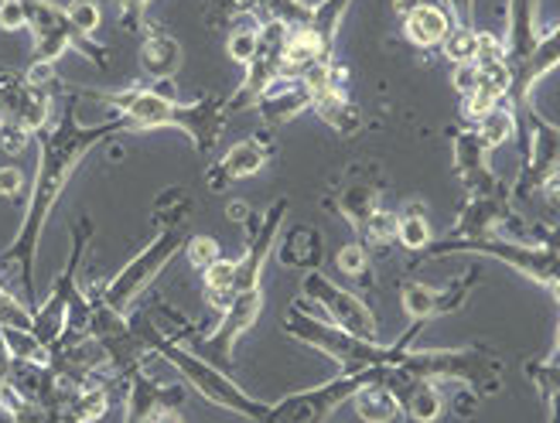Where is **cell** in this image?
I'll return each mask as SVG.
<instances>
[{"instance_id":"obj_47","label":"cell","mask_w":560,"mask_h":423,"mask_svg":"<svg viewBox=\"0 0 560 423\" xmlns=\"http://www.w3.org/2000/svg\"><path fill=\"white\" fill-rule=\"evenodd\" d=\"M540 195L547 199V205H550V209H557V212H560V175H553V178L540 188Z\"/></svg>"},{"instance_id":"obj_50","label":"cell","mask_w":560,"mask_h":423,"mask_svg":"<svg viewBox=\"0 0 560 423\" xmlns=\"http://www.w3.org/2000/svg\"><path fill=\"white\" fill-rule=\"evenodd\" d=\"M417 4H420V0H394V11L404 17V14H407V11H413Z\"/></svg>"},{"instance_id":"obj_8","label":"cell","mask_w":560,"mask_h":423,"mask_svg":"<svg viewBox=\"0 0 560 423\" xmlns=\"http://www.w3.org/2000/svg\"><path fill=\"white\" fill-rule=\"evenodd\" d=\"M288 35L291 27L280 24V21H264L260 24V48L257 55L249 59V66L243 69V82L236 86L233 96H226L230 103V113H240V109H249L257 106L270 86H277L280 79H284V48H288Z\"/></svg>"},{"instance_id":"obj_23","label":"cell","mask_w":560,"mask_h":423,"mask_svg":"<svg viewBox=\"0 0 560 423\" xmlns=\"http://www.w3.org/2000/svg\"><path fill=\"white\" fill-rule=\"evenodd\" d=\"M304 109H312V93H307L298 79H280L277 86H270L267 96L257 103V113L264 117L267 130L291 124Z\"/></svg>"},{"instance_id":"obj_30","label":"cell","mask_w":560,"mask_h":423,"mask_svg":"<svg viewBox=\"0 0 560 423\" xmlns=\"http://www.w3.org/2000/svg\"><path fill=\"white\" fill-rule=\"evenodd\" d=\"M400 215V222H397V239H400V246H407V249H413V252H420V249H428L431 243H434V233H431V222H428V215H424V205H407L404 212H397Z\"/></svg>"},{"instance_id":"obj_31","label":"cell","mask_w":560,"mask_h":423,"mask_svg":"<svg viewBox=\"0 0 560 423\" xmlns=\"http://www.w3.org/2000/svg\"><path fill=\"white\" fill-rule=\"evenodd\" d=\"M254 11L264 14V21H280L294 32V27L312 24L315 4H307V0H254Z\"/></svg>"},{"instance_id":"obj_1","label":"cell","mask_w":560,"mask_h":423,"mask_svg":"<svg viewBox=\"0 0 560 423\" xmlns=\"http://www.w3.org/2000/svg\"><path fill=\"white\" fill-rule=\"evenodd\" d=\"M117 133H124L120 117H109L100 124H82L79 120V103L72 96L62 99V106L55 109V117L48 120L45 130H38V164L32 191H27V212L18 225V236L11 246L0 252V273H11L24 297L35 301V267H38V243L48 230V219L59 205L62 191L69 178L75 175V167L86 161L96 148L109 144Z\"/></svg>"},{"instance_id":"obj_25","label":"cell","mask_w":560,"mask_h":423,"mask_svg":"<svg viewBox=\"0 0 560 423\" xmlns=\"http://www.w3.org/2000/svg\"><path fill=\"white\" fill-rule=\"evenodd\" d=\"M335 205H339L342 219L352 222V230L362 233L366 219L380 209V188L370 181H346L339 195H335Z\"/></svg>"},{"instance_id":"obj_14","label":"cell","mask_w":560,"mask_h":423,"mask_svg":"<svg viewBox=\"0 0 560 423\" xmlns=\"http://www.w3.org/2000/svg\"><path fill=\"white\" fill-rule=\"evenodd\" d=\"M233 117L230 113V103L226 96H215V93H206L191 103H175V117H172V127L182 130L191 148L199 151L202 157H212V151L219 148V137L226 130V120Z\"/></svg>"},{"instance_id":"obj_17","label":"cell","mask_w":560,"mask_h":423,"mask_svg":"<svg viewBox=\"0 0 560 423\" xmlns=\"http://www.w3.org/2000/svg\"><path fill=\"white\" fill-rule=\"evenodd\" d=\"M537 11H540V0H510V24H506V38H502V59H506L513 75L526 66L529 51L540 42Z\"/></svg>"},{"instance_id":"obj_10","label":"cell","mask_w":560,"mask_h":423,"mask_svg":"<svg viewBox=\"0 0 560 423\" xmlns=\"http://www.w3.org/2000/svg\"><path fill=\"white\" fill-rule=\"evenodd\" d=\"M373 373H359V376H335L322 386L291 392V397L270 403L264 423H325L335 410L346 400L355 397V389L366 383Z\"/></svg>"},{"instance_id":"obj_22","label":"cell","mask_w":560,"mask_h":423,"mask_svg":"<svg viewBox=\"0 0 560 423\" xmlns=\"http://www.w3.org/2000/svg\"><path fill=\"white\" fill-rule=\"evenodd\" d=\"M277 260L280 267L288 270H301V273H312L322 270L325 263V236L315 230V225H294V230L277 243Z\"/></svg>"},{"instance_id":"obj_28","label":"cell","mask_w":560,"mask_h":423,"mask_svg":"<svg viewBox=\"0 0 560 423\" xmlns=\"http://www.w3.org/2000/svg\"><path fill=\"white\" fill-rule=\"evenodd\" d=\"M202 287H206V301L222 315L226 304L236 297V260L219 257L209 270H202Z\"/></svg>"},{"instance_id":"obj_39","label":"cell","mask_w":560,"mask_h":423,"mask_svg":"<svg viewBox=\"0 0 560 423\" xmlns=\"http://www.w3.org/2000/svg\"><path fill=\"white\" fill-rule=\"evenodd\" d=\"M529 379H534L544 392V400H557L560 397V359H550V362H537L534 369H529Z\"/></svg>"},{"instance_id":"obj_36","label":"cell","mask_w":560,"mask_h":423,"mask_svg":"<svg viewBox=\"0 0 560 423\" xmlns=\"http://www.w3.org/2000/svg\"><path fill=\"white\" fill-rule=\"evenodd\" d=\"M397 222H400L397 212L376 209V212L366 219V225H362V233H359V236H366V243H373V246H386V243H394V239H397Z\"/></svg>"},{"instance_id":"obj_33","label":"cell","mask_w":560,"mask_h":423,"mask_svg":"<svg viewBox=\"0 0 560 423\" xmlns=\"http://www.w3.org/2000/svg\"><path fill=\"white\" fill-rule=\"evenodd\" d=\"M260 24H240V21H233V27H230L226 51H230V59L236 66H243V69L249 66V59H254L257 48H260Z\"/></svg>"},{"instance_id":"obj_40","label":"cell","mask_w":560,"mask_h":423,"mask_svg":"<svg viewBox=\"0 0 560 423\" xmlns=\"http://www.w3.org/2000/svg\"><path fill=\"white\" fill-rule=\"evenodd\" d=\"M24 27H27L24 0H8V4H0V32H24Z\"/></svg>"},{"instance_id":"obj_49","label":"cell","mask_w":560,"mask_h":423,"mask_svg":"<svg viewBox=\"0 0 560 423\" xmlns=\"http://www.w3.org/2000/svg\"><path fill=\"white\" fill-rule=\"evenodd\" d=\"M249 215H254V212H249V205H246V202H233V205H230V219H233V222H240V225H243Z\"/></svg>"},{"instance_id":"obj_16","label":"cell","mask_w":560,"mask_h":423,"mask_svg":"<svg viewBox=\"0 0 560 423\" xmlns=\"http://www.w3.org/2000/svg\"><path fill=\"white\" fill-rule=\"evenodd\" d=\"M455 172L458 178L465 181L471 199H479V195H495L502 191L492 164H489V148L486 140L475 133V130H462L455 133Z\"/></svg>"},{"instance_id":"obj_46","label":"cell","mask_w":560,"mask_h":423,"mask_svg":"<svg viewBox=\"0 0 560 423\" xmlns=\"http://www.w3.org/2000/svg\"><path fill=\"white\" fill-rule=\"evenodd\" d=\"M11 369H14V355L4 342V331H0V397H4V389L11 383Z\"/></svg>"},{"instance_id":"obj_29","label":"cell","mask_w":560,"mask_h":423,"mask_svg":"<svg viewBox=\"0 0 560 423\" xmlns=\"http://www.w3.org/2000/svg\"><path fill=\"white\" fill-rule=\"evenodd\" d=\"M404 312L410 321H431L438 315H447L444 287H428V284H404Z\"/></svg>"},{"instance_id":"obj_45","label":"cell","mask_w":560,"mask_h":423,"mask_svg":"<svg viewBox=\"0 0 560 423\" xmlns=\"http://www.w3.org/2000/svg\"><path fill=\"white\" fill-rule=\"evenodd\" d=\"M444 8L447 11H452V17H455V24L458 27H475L471 21V14H475V4H471V0H444Z\"/></svg>"},{"instance_id":"obj_42","label":"cell","mask_w":560,"mask_h":423,"mask_svg":"<svg viewBox=\"0 0 560 423\" xmlns=\"http://www.w3.org/2000/svg\"><path fill=\"white\" fill-rule=\"evenodd\" d=\"M114 4L120 8L124 14V27L127 32H144V8L151 4V0H114Z\"/></svg>"},{"instance_id":"obj_18","label":"cell","mask_w":560,"mask_h":423,"mask_svg":"<svg viewBox=\"0 0 560 423\" xmlns=\"http://www.w3.org/2000/svg\"><path fill=\"white\" fill-rule=\"evenodd\" d=\"M185 400V392L178 386H164L161 379H154L151 373H133L127 379V413L124 423H151V416L161 407H178Z\"/></svg>"},{"instance_id":"obj_34","label":"cell","mask_w":560,"mask_h":423,"mask_svg":"<svg viewBox=\"0 0 560 423\" xmlns=\"http://www.w3.org/2000/svg\"><path fill=\"white\" fill-rule=\"evenodd\" d=\"M441 51H444V59L447 62H455V66H462V62H475L479 59V32L475 27H452V35L444 38V45H441Z\"/></svg>"},{"instance_id":"obj_11","label":"cell","mask_w":560,"mask_h":423,"mask_svg":"<svg viewBox=\"0 0 560 423\" xmlns=\"http://www.w3.org/2000/svg\"><path fill=\"white\" fill-rule=\"evenodd\" d=\"M526 120V164L516 178V199H534L540 195V188L560 175V127L544 120L534 106L516 109Z\"/></svg>"},{"instance_id":"obj_13","label":"cell","mask_w":560,"mask_h":423,"mask_svg":"<svg viewBox=\"0 0 560 423\" xmlns=\"http://www.w3.org/2000/svg\"><path fill=\"white\" fill-rule=\"evenodd\" d=\"M260 312H264V284L254 287V291L236 294V297L226 304V312L219 315V325H215L209 334L195 338V345L202 349L199 355H206L209 362L215 359V362H226V365H230L233 355H236L240 338H243L246 331H254Z\"/></svg>"},{"instance_id":"obj_9","label":"cell","mask_w":560,"mask_h":423,"mask_svg":"<svg viewBox=\"0 0 560 423\" xmlns=\"http://www.w3.org/2000/svg\"><path fill=\"white\" fill-rule=\"evenodd\" d=\"M301 294L304 301H312L322 307V315L331 321V325H339L359 338H366V342H380V325H376V315L370 312V304L362 301L359 294L346 291L335 284L331 277H325L322 270H312V273H304L301 280Z\"/></svg>"},{"instance_id":"obj_53","label":"cell","mask_w":560,"mask_h":423,"mask_svg":"<svg viewBox=\"0 0 560 423\" xmlns=\"http://www.w3.org/2000/svg\"><path fill=\"white\" fill-rule=\"evenodd\" d=\"M0 4H8V0H0Z\"/></svg>"},{"instance_id":"obj_52","label":"cell","mask_w":560,"mask_h":423,"mask_svg":"<svg viewBox=\"0 0 560 423\" xmlns=\"http://www.w3.org/2000/svg\"><path fill=\"white\" fill-rule=\"evenodd\" d=\"M553 359H560V328H557V349H553Z\"/></svg>"},{"instance_id":"obj_35","label":"cell","mask_w":560,"mask_h":423,"mask_svg":"<svg viewBox=\"0 0 560 423\" xmlns=\"http://www.w3.org/2000/svg\"><path fill=\"white\" fill-rule=\"evenodd\" d=\"M335 267H339L346 277L359 280V284H370L373 280V267H370V252L362 243H346L339 252H335Z\"/></svg>"},{"instance_id":"obj_6","label":"cell","mask_w":560,"mask_h":423,"mask_svg":"<svg viewBox=\"0 0 560 423\" xmlns=\"http://www.w3.org/2000/svg\"><path fill=\"white\" fill-rule=\"evenodd\" d=\"M154 225H158V236L140 249L137 257H130L106 287H100L103 301L114 307V312L130 315V307L151 291V284L164 273V267L172 263L188 243V222H154Z\"/></svg>"},{"instance_id":"obj_3","label":"cell","mask_w":560,"mask_h":423,"mask_svg":"<svg viewBox=\"0 0 560 423\" xmlns=\"http://www.w3.org/2000/svg\"><path fill=\"white\" fill-rule=\"evenodd\" d=\"M417 325H424V321H413V331ZM284 331L291 338H298L301 345L307 349H318L325 352L328 359L339 362V369L342 376H359V373H373L380 369V365H394L400 359V352L410 345V334H404L397 345H380V342H366V338H359L339 325H331L325 315L318 312H307V304L304 297L291 307L288 318H284Z\"/></svg>"},{"instance_id":"obj_32","label":"cell","mask_w":560,"mask_h":423,"mask_svg":"<svg viewBox=\"0 0 560 423\" xmlns=\"http://www.w3.org/2000/svg\"><path fill=\"white\" fill-rule=\"evenodd\" d=\"M355 0H318L315 4V14H312V32L325 42V45H335V35H339V24L342 17L352 11Z\"/></svg>"},{"instance_id":"obj_38","label":"cell","mask_w":560,"mask_h":423,"mask_svg":"<svg viewBox=\"0 0 560 423\" xmlns=\"http://www.w3.org/2000/svg\"><path fill=\"white\" fill-rule=\"evenodd\" d=\"M185 257H188V263L195 267V270H209L219 257H222V249H219V243L212 239V236H188V243H185Z\"/></svg>"},{"instance_id":"obj_20","label":"cell","mask_w":560,"mask_h":423,"mask_svg":"<svg viewBox=\"0 0 560 423\" xmlns=\"http://www.w3.org/2000/svg\"><path fill=\"white\" fill-rule=\"evenodd\" d=\"M182 59H185V51L178 38H172L154 24H144V42H140V55H137L140 72L154 82H172L182 69Z\"/></svg>"},{"instance_id":"obj_7","label":"cell","mask_w":560,"mask_h":423,"mask_svg":"<svg viewBox=\"0 0 560 423\" xmlns=\"http://www.w3.org/2000/svg\"><path fill=\"white\" fill-rule=\"evenodd\" d=\"M24 11H27V32H32V62L55 66L72 48L82 59H90L96 69L109 66L106 48L79 32L66 14V4H55V0H24Z\"/></svg>"},{"instance_id":"obj_44","label":"cell","mask_w":560,"mask_h":423,"mask_svg":"<svg viewBox=\"0 0 560 423\" xmlns=\"http://www.w3.org/2000/svg\"><path fill=\"white\" fill-rule=\"evenodd\" d=\"M475 86H479V62H462V66H455V90H458V96L475 93Z\"/></svg>"},{"instance_id":"obj_51","label":"cell","mask_w":560,"mask_h":423,"mask_svg":"<svg viewBox=\"0 0 560 423\" xmlns=\"http://www.w3.org/2000/svg\"><path fill=\"white\" fill-rule=\"evenodd\" d=\"M0 423H18V416H14L4 403H0Z\"/></svg>"},{"instance_id":"obj_41","label":"cell","mask_w":560,"mask_h":423,"mask_svg":"<svg viewBox=\"0 0 560 423\" xmlns=\"http://www.w3.org/2000/svg\"><path fill=\"white\" fill-rule=\"evenodd\" d=\"M32 137L35 133H27L18 124H0V148H4L8 154H21L27 144H32Z\"/></svg>"},{"instance_id":"obj_24","label":"cell","mask_w":560,"mask_h":423,"mask_svg":"<svg viewBox=\"0 0 560 423\" xmlns=\"http://www.w3.org/2000/svg\"><path fill=\"white\" fill-rule=\"evenodd\" d=\"M352 407H355V416L362 423H394L397 413L404 410L400 400H397V392L389 386H383L380 379H373V376L355 389Z\"/></svg>"},{"instance_id":"obj_4","label":"cell","mask_w":560,"mask_h":423,"mask_svg":"<svg viewBox=\"0 0 560 423\" xmlns=\"http://www.w3.org/2000/svg\"><path fill=\"white\" fill-rule=\"evenodd\" d=\"M431 257H444V252H479L489 260H502L516 273L537 280L544 287H560V230L550 233L547 239H513V236H447L441 243H431Z\"/></svg>"},{"instance_id":"obj_43","label":"cell","mask_w":560,"mask_h":423,"mask_svg":"<svg viewBox=\"0 0 560 423\" xmlns=\"http://www.w3.org/2000/svg\"><path fill=\"white\" fill-rule=\"evenodd\" d=\"M21 195H24V175H21V167L4 164V167H0V199L14 202V199H21Z\"/></svg>"},{"instance_id":"obj_5","label":"cell","mask_w":560,"mask_h":423,"mask_svg":"<svg viewBox=\"0 0 560 423\" xmlns=\"http://www.w3.org/2000/svg\"><path fill=\"white\" fill-rule=\"evenodd\" d=\"M404 373L428 383H465L471 392L502 389V359L486 345L468 349H404L394 362Z\"/></svg>"},{"instance_id":"obj_2","label":"cell","mask_w":560,"mask_h":423,"mask_svg":"<svg viewBox=\"0 0 560 423\" xmlns=\"http://www.w3.org/2000/svg\"><path fill=\"white\" fill-rule=\"evenodd\" d=\"M133 325H137L140 334H144V342L151 345V352L161 355L167 365H175L178 376H185V383H188L195 392H199V397H202L206 403H212V407H219V410H226V413H233V416H240V420H246V423H264L270 403L249 397V392H246L243 386H236L226 373L219 369L215 362H209V359L199 355V352H188L182 342H175V338H167L151 318H133Z\"/></svg>"},{"instance_id":"obj_37","label":"cell","mask_w":560,"mask_h":423,"mask_svg":"<svg viewBox=\"0 0 560 423\" xmlns=\"http://www.w3.org/2000/svg\"><path fill=\"white\" fill-rule=\"evenodd\" d=\"M66 14H69V21L79 27L82 35H96L100 32V24H103V14H100V4L96 0H69L66 4Z\"/></svg>"},{"instance_id":"obj_27","label":"cell","mask_w":560,"mask_h":423,"mask_svg":"<svg viewBox=\"0 0 560 423\" xmlns=\"http://www.w3.org/2000/svg\"><path fill=\"white\" fill-rule=\"evenodd\" d=\"M516 120H520V113L510 99H502L495 103L482 120H475V133H479L486 140V148H502V144H510L513 133H516Z\"/></svg>"},{"instance_id":"obj_26","label":"cell","mask_w":560,"mask_h":423,"mask_svg":"<svg viewBox=\"0 0 560 423\" xmlns=\"http://www.w3.org/2000/svg\"><path fill=\"white\" fill-rule=\"evenodd\" d=\"M312 109L318 113V117L331 127V130H339L342 137H352L362 130V109L342 93V90H331L325 96H318L312 103Z\"/></svg>"},{"instance_id":"obj_48","label":"cell","mask_w":560,"mask_h":423,"mask_svg":"<svg viewBox=\"0 0 560 423\" xmlns=\"http://www.w3.org/2000/svg\"><path fill=\"white\" fill-rule=\"evenodd\" d=\"M151 423H185V416H182L178 407H161V410L151 416Z\"/></svg>"},{"instance_id":"obj_21","label":"cell","mask_w":560,"mask_h":423,"mask_svg":"<svg viewBox=\"0 0 560 423\" xmlns=\"http://www.w3.org/2000/svg\"><path fill=\"white\" fill-rule=\"evenodd\" d=\"M455 17L441 0H420L413 11L404 14V35L417 48H441L444 38L452 35Z\"/></svg>"},{"instance_id":"obj_12","label":"cell","mask_w":560,"mask_h":423,"mask_svg":"<svg viewBox=\"0 0 560 423\" xmlns=\"http://www.w3.org/2000/svg\"><path fill=\"white\" fill-rule=\"evenodd\" d=\"M55 117L51 90L35 86L24 69H0V124H18L27 133H38Z\"/></svg>"},{"instance_id":"obj_15","label":"cell","mask_w":560,"mask_h":423,"mask_svg":"<svg viewBox=\"0 0 560 423\" xmlns=\"http://www.w3.org/2000/svg\"><path fill=\"white\" fill-rule=\"evenodd\" d=\"M270 148H273L270 133H257V137L236 140V144L226 154H222L219 161H212V167L206 172V185L212 191H222V188H230L233 181L260 175L264 164L270 161Z\"/></svg>"},{"instance_id":"obj_19","label":"cell","mask_w":560,"mask_h":423,"mask_svg":"<svg viewBox=\"0 0 560 423\" xmlns=\"http://www.w3.org/2000/svg\"><path fill=\"white\" fill-rule=\"evenodd\" d=\"M553 69H560V24L550 27L547 35H540L537 48L529 51L526 66L513 75V93H510V103L516 109L529 106V96H534L537 82H544Z\"/></svg>"}]
</instances>
